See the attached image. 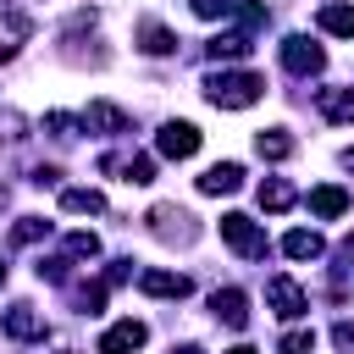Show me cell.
<instances>
[{"label": "cell", "instance_id": "6da1fadb", "mask_svg": "<svg viewBox=\"0 0 354 354\" xmlns=\"http://www.w3.org/2000/svg\"><path fill=\"white\" fill-rule=\"evenodd\" d=\"M266 94V77L260 72H210L205 77V100L216 105V111H243V105H254Z\"/></svg>", "mask_w": 354, "mask_h": 354}, {"label": "cell", "instance_id": "7a4b0ae2", "mask_svg": "<svg viewBox=\"0 0 354 354\" xmlns=\"http://www.w3.org/2000/svg\"><path fill=\"white\" fill-rule=\"evenodd\" d=\"M221 238H227L243 260H260V254H266V232H260L243 210H227V216H221Z\"/></svg>", "mask_w": 354, "mask_h": 354}, {"label": "cell", "instance_id": "3957f363", "mask_svg": "<svg viewBox=\"0 0 354 354\" xmlns=\"http://www.w3.org/2000/svg\"><path fill=\"white\" fill-rule=\"evenodd\" d=\"M282 66H288L293 77H310V72L326 66V50H321L315 39H304V33H288V39H282Z\"/></svg>", "mask_w": 354, "mask_h": 354}, {"label": "cell", "instance_id": "277c9868", "mask_svg": "<svg viewBox=\"0 0 354 354\" xmlns=\"http://www.w3.org/2000/svg\"><path fill=\"white\" fill-rule=\"evenodd\" d=\"M266 304H271L282 321H299V315L310 310V299H304V288H299L293 277H271V282H266Z\"/></svg>", "mask_w": 354, "mask_h": 354}, {"label": "cell", "instance_id": "5b68a950", "mask_svg": "<svg viewBox=\"0 0 354 354\" xmlns=\"http://www.w3.org/2000/svg\"><path fill=\"white\" fill-rule=\"evenodd\" d=\"M155 149H160L166 160H188V155L199 149V127H194V122H166V127L155 133Z\"/></svg>", "mask_w": 354, "mask_h": 354}, {"label": "cell", "instance_id": "8992f818", "mask_svg": "<svg viewBox=\"0 0 354 354\" xmlns=\"http://www.w3.org/2000/svg\"><path fill=\"white\" fill-rule=\"evenodd\" d=\"M0 326H6V337H17V343H44V332H50L33 304H11V310L0 315Z\"/></svg>", "mask_w": 354, "mask_h": 354}, {"label": "cell", "instance_id": "52a82bcc", "mask_svg": "<svg viewBox=\"0 0 354 354\" xmlns=\"http://www.w3.org/2000/svg\"><path fill=\"white\" fill-rule=\"evenodd\" d=\"M138 288H144L149 299H188L194 282H188L183 271H155V266H149V271H138Z\"/></svg>", "mask_w": 354, "mask_h": 354}, {"label": "cell", "instance_id": "ba28073f", "mask_svg": "<svg viewBox=\"0 0 354 354\" xmlns=\"http://www.w3.org/2000/svg\"><path fill=\"white\" fill-rule=\"evenodd\" d=\"M83 127L88 133H127V111L122 105H111V100H88V111H83Z\"/></svg>", "mask_w": 354, "mask_h": 354}, {"label": "cell", "instance_id": "9c48e42d", "mask_svg": "<svg viewBox=\"0 0 354 354\" xmlns=\"http://www.w3.org/2000/svg\"><path fill=\"white\" fill-rule=\"evenodd\" d=\"M144 337H149V332H144V321H116V326L100 337V354H138V348H144Z\"/></svg>", "mask_w": 354, "mask_h": 354}, {"label": "cell", "instance_id": "30bf717a", "mask_svg": "<svg viewBox=\"0 0 354 354\" xmlns=\"http://www.w3.org/2000/svg\"><path fill=\"white\" fill-rule=\"evenodd\" d=\"M105 171H116V177L133 183V188L155 183V160H149V155H105Z\"/></svg>", "mask_w": 354, "mask_h": 354}, {"label": "cell", "instance_id": "8fae6325", "mask_svg": "<svg viewBox=\"0 0 354 354\" xmlns=\"http://www.w3.org/2000/svg\"><path fill=\"white\" fill-rule=\"evenodd\" d=\"M315 111L337 127H354V88H321L315 94Z\"/></svg>", "mask_w": 354, "mask_h": 354}, {"label": "cell", "instance_id": "7c38bea8", "mask_svg": "<svg viewBox=\"0 0 354 354\" xmlns=\"http://www.w3.org/2000/svg\"><path fill=\"white\" fill-rule=\"evenodd\" d=\"M243 188V166L238 160H216L205 177H199V194H238Z\"/></svg>", "mask_w": 354, "mask_h": 354}, {"label": "cell", "instance_id": "4fadbf2b", "mask_svg": "<svg viewBox=\"0 0 354 354\" xmlns=\"http://www.w3.org/2000/svg\"><path fill=\"white\" fill-rule=\"evenodd\" d=\"M348 210V188H337V183H321V188H310V216H321V221H337Z\"/></svg>", "mask_w": 354, "mask_h": 354}, {"label": "cell", "instance_id": "5bb4252c", "mask_svg": "<svg viewBox=\"0 0 354 354\" xmlns=\"http://www.w3.org/2000/svg\"><path fill=\"white\" fill-rule=\"evenodd\" d=\"M210 310H216V321H227V326H249V299H243L238 288H216V293H210Z\"/></svg>", "mask_w": 354, "mask_h": 354}, {"label": "cell", "instance_id": "9a60e30c", "mask_svg": "<svg viewBox=\"0 0 354 354\" xmlns=\"http://www.w3.org/2000/svg\"><path fill=\"white\" fill-rule=\"evenodd\" d=\"M315 22H321V33H332V39H354V6H348V0H326Z\"/></svg>", "mask_w": 354, "mask_h": 354}, {"label": "cell", "instance_id": "2e32d148", "mask_svg": "<svg viewBox=\"0 0 354 354\" xmlns=\"http://www.w3.org/2000/svg\"><path fill=\"white\" fill-rule=\"evenodd\" d=\"M282 254H288V260H321V254H326V243H321V232L293 227V232L282 238Z\"/></svg>", "mask_w": 354, "mask_h": 354}, {"label": "cell", "instance_id": "e0dca14e", "mask_svg": "<svg viewBox=\"0 0 354 354\" xmlns=\"http://www.w3.org/2000/svg\"><path fill=\"white\" fill-rule=\"evenodd\" d=\"M138 50L144 55H171L177 50V33L166 22H138Z\"/></svg>", "mask_w": 354, "mask_h": 354}, {"label": "cell", "instance_id": "ac0fdd59", "mask_svg": "<svg viewBox=\"0 0 354 354\" xmlns=\"http://www.w3.org/2000/svg\"><path fill=\"white\" fill-rule=\"evenodd\" d=\"M149 221H155V232H160V238H194L188 210H177V205H155V210H149Z\"/></svg>", "mask_w": 354, "mask_h": 354}, {"label": "cell", "instance_id": "d6986e66", "mask_svg": "<svg viewBox=\"0 0 354 354\" xmlns=\"http://www.w3.org/2000/svg\"><path fill=\"white\" fill-rule=\"evenodd\" d=\"M293 183H282V177H266L260 183V210H271V216H282V210H293Z\"/></svg>", "mask_w": 354, "mask_h": 354}, {"label": "cell", "instance_id": "ffe728a7", "mask_svg": "<svg viewBox=\"0 0 354 354\" xmlns=\"http://www.w3.org/2000/svg\"><path fill=\"white\" fill-rule=\"evenodd\" d=\"M61 210H72V216H100V210H105V194H100V188H61Z\"/></svg>", "mask_w": 354, "mask_h": 354}, {"label": "cell", "instance_id": "44dd1931", "mask_svg": "<svg viewBox=\"0 0 354 354\" xmlns=\"http://www.w3.org/2000/svg\"><path fill=\"white\" fill-rule=\"evenodd\" d=\"M205 50H210V61H243L254 44H249V33H216Z\"/></svg>", "mask_w": 354, "mask_h": 354}, {"label": "cell", "instance_id": "7402d4cb", "mask_svg": "<svg viewBox=\"0 0 354 354\" xmlns=\"http://www.w3.org/2000/svg\"><path fill=\"white\" fill-rule=\"evenodd\" d=\"M254 149H260V160H288V155H293V138H288L282 127H266V133L254 138Z\"/></svg>", "mask_w": 354, "mask_h": 354}, {"label": "cell", "instance_id": "603a6c76", "mask_svg": "<svg viewBox=\"0 0 354 354\" xmlns=\"http://www.w3.org/2000/svg\"><path fill=\"white\" fill-rule=\"evenodd\" d=\"M44 232H50V221H44V216H22V221L11 227V243H39Z\"/></svg>", "mask_w": 354, "mask_h": 354}, {"label": "cell", "instance_id": "cb8c5ba5", "mask_svg": "<svg viewBox=\"0 0 354 354\" xmlns=\"http://www.w3.org/2000/svg\"><path fill=\"white\" fill-rule=\"evenodd\" d=\"M44 127H50L55 138H77V127H83V116H66V111H50V116H44Z\"/></svg>", "mask_w": 354, "mask_h": 354}, {"label": "cell", "instance_id": "d4e9b609", "mask_svg": "<svg viewBox=\"0 0 354 354\" xmlns=\"http://www.w3.org/2000/svg\"><path fill=\"white\" fill-rule=\"evenodd\" d=\"M66 254L94 260V254H100V238H94V232H66Z\"/></svg>", "mask_w": 354, "mask_h": 354}, {"label": "cell", "instance_id": "484cf974", "mask_svg": "<svg viewBox=\"0 0 354 354\" xmlns=\"http://www.w3.org/2000/svg\"><path fill=\"white\" fill-rule=\"evenodd\" d=\"M232 11H238V0H194V17H205V22L232 17Z\"/></svg>", "mask_w": 354, "mask_h": 354}, {"label": "cell", "instance_id": "4316f807", "mask_svg": "<svg viewBox=\"0 0 354 354\" xmlns=\"http://www.w3.org/2000/svg\"><path fill=\"white\" fill-rule=\"evenodd\" d=\"M100 304H105V288H100V282H83V288H77V310H83V315H94Z\"/></svg>", "mask_w": 354, "mask_h": 354}, {"label": "cell", "instance_id": "83f0119b", "mask_svg": "<svg viewBox=\"0 0 354 354\" xmlns=\"http://www.w3.org/2000/svg\"><path fill=\"white\" fill-rule=\"evenodd\" d=\"M277 348H282V354H310V348H315V332H288Z\"/></svg>", "mask_w": 354, "mask_h": 354}, {"label": "cell", "instance_id": "f1b7e54d", "mask_svg": "<svg viewBox=\"0 0 354 354\" xmlns=\"http://www.w3.org/2000/svg\"><path fill=\"white\" fill-rule=\"evenodd\" d=\"M238 17H243V28H266V6H254V0H238Z\"/></svg>", "mask_w": 354, "mask_h": 354}, {"label": "cell", "instance_id": "f546056e", "mask_svg": "<svg viewBox=\"0 0 354 354\" xmlns=\"http://www.w3.org/2000/svg\"><path fill=\"white\" fill-rule=\"evenodd\" d=\"M0 22H6V28H11V33H17V39H22V33H28V17H22V11H17V6H0Z\"/></svg>", "mask_w": 354, "mask_h": 354}, {"label": "cell", "instance_id": "4dcf8cb0", "mask_svg": "<svg viewBox=\"0 0 354 354\" xmlns=\"http://www.w3.org/2000/svg\"><path fill=\"white\" fill-rule=\"evenodd\" d=\"M332 343H337V348H354V321H337V326H332Z\"/></svg>", "mask_w": 354, "mask_h": 354}, {"label": "cell", "instance_id": "1f68e13d", "mask_svg": "<svg viewBox=\"0 0 354 354\" xmlns=\"http://www.w3.org/2000/svg\"><path fill=\"white\" fill-rule=\"evenodd\" d=\"M11 55H17V44H0V61H11Z\"/></svg>", "mask_w": 354, "mask_h": 354}, {"label": "cell", "instance_id": "d6a6232c", "mask_svg": "<svg viewBox=\"0 0 354 354\" xmlns=\"http://www.w3.org/2000/svg\"><path fill=\"white\" fill-rule=\"evenodd\" d=\"M227 354H260V348H249V343H238V348H227Z\"/></svg>", "mask_w": 354, "mask_h": 354}, {"label": "cell", "instance_id": "836d02e7", "mask_svg": "<svg viewBox=\"0 0 354 354\" xmlns=\"http://www.w3.org/2000/svg\"><path fill=\"white\" fill-rule=\"evenodd\" d=\"M343 166H348V171H354V149H343Z\"/></svg>", "mask_w": 354, "mask_h": 354}, {"label": "cell", "instance_id": "e575fe53", "mask_svg": "<svg viewBox=\"0 0 354 354\" xmlns=\"http://www.w3.org/2000/svg\"><path fill=\"white\" fill-rule=\"evenodd\" d=\"M177 354H205V348H194V343H183V348H177Z\"/></svg>", "mask_w": 354, "mask_h": 354}, {"label": "cell", "instance_id": "d590c367", "mask_svg": "<svg viewBox=\"0 0 354 354\" xmlns=\"http://www.w3.org/2000/svg\"><path fill=\"white\" fill-rule=\"evenodd\" d=\"M0 288H6V260H0Z\"/></svg>", "mask_w": 354, "mask_h": 354}, {"label": "cell", "instance_id": "8d00e7d4", "mask_svg": "<svg viewBox=\"0 0 354 354\" xmlns=\"http://www.w3.org/2000/svg\"><path fill=\"white\" fill-rule=\"evenodd\" d=\"M0 210H6V188H0Z\"/></svg>", "mask_w": 354, "mask_h": 354}, {"label": "cell", "instance_id": "74e56055", "mask_svg": "<svg viewBox=\"0 0 354 354\" xmlns=\"http://www.w3.org/2000/svg\"><path fill=\"white\" fill-rule=\"evenodd\" d=\"M66 354H72V348H66Z\"/></svg>", "mask_w": 354, "mask_h": 354}]
</instances>
